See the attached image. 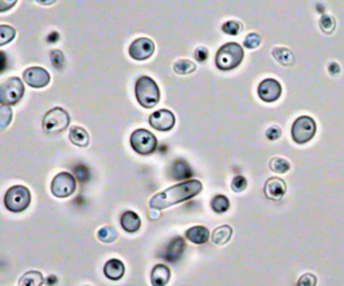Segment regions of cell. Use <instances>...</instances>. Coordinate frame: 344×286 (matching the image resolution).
<instances>
[{
	"label": "cell",
	"mask_w": 344,
	"mask_h": 286,
	"mask_svg": "<svg viewBox=\"0 0 344 286\" xmlns=\"http://www.w3.org/2000/svg\"><path fill=\"white\" fill-rule=\"evenodd\" d=\"M23 80L29 86L40 89L50 84V74L42 67H30L23 73Z\"/></svg>",
	"instance_id": "cell-12"
},
{
	"label": "cell",
	"mask_w": 344,
	"mask_h": 286,
	"mask_svg": "<svg viewBox=\"0 0 344 286\" xmlns=\"http://www.w3.org/2000/svg\"><path fill=\"white\" fill-rule=\"evenodd\" d=\"M171 278L170 269L166 265H156L151 273V282L152 286H166Z\"/></svg>",
	"instance_id": "cell-18"
},
{
	"label": "cell",
	"mask_w": 344,
	"mask_h": 286,
	"mask_svg": "<svg viewBox=\"0 0 344 286\" xmlns=\"http://www.w3.org/2000/svg\"><path fill=\"white\" fill-rule=\"evenodd\" d=\"M86 286H89V285H86Z\"/></svg>",
	"instance_id": "cell-45"
},
{
	"label": "cell",
	"mask_w": 344,
	"mask_h": 286,
	"mask_svg": "<svg viewBox=\"0 0 344 286\" xmlns=\"http://www.w3.org/2000/svg\"><path fill=\"white\" fill-rule=\"evenodd\" d=\"M281 134H283V132H281V129H280L279 127H270L268 131H266V137H268L269 140H272V141H274V140L281 137Z\"/></svg>",
	"instance_id": "cell-38"
},
{
	"label": "cell",
	"mask_w": 344,
	"mask_h": 286,
	"mask_svg": "<svg viewBox=\"0 0 344 286\" xmlns=\"http://www.w3.org/2000/svg\"><path fill=\"white\" fill-rule=\"evenodd\" d=\"M186 250V242L181 236H176L168 243V246L166 247V250L163 251L164 259L168 262H176L179 258L181 257V254Z\"/></svg>",
	"instance_id": "cell-15"
},
{
	"label": "cell",
	"mask_w": 344,
	"mask_h": 286,
	"mask_svg": "<svg viewBox=\"0 0 344 286\" xmlns=\"http://www.w3.org/2000/svg\"><path fill=\"white\" fill-rule=\"evenodd\" d=\"M69 138L77 147H86L89 144V134L81 127H73L69 132Z\"/></svg>",
	"instance_id": "cell-23"
},
{
	"label": "cell",
	"mask_w": 344,
	"mask_h": 286,
	"mask_svg": "<svg viewBox=\"0 0 344 286\" xmlns=\"http://www.w3.org/2000/svg\"><path fill=\"white\" fill-rule=\"evenodd\" d=\"M44 282V278L42 273L39 272H27L22 275V278L19 279L18 286H42Z\"/></svg>",
	"instance_id": "cell-24"
},
{
	"label": "cell",
	"mask_w": 344,
	"mask_h": 286,
	"mask_svg": "<svg viewBox=\"0 0 344 286\" xmlns=\"http://www.w3.org/2000/svg\"><path fill=\"white\" fill-rule=\"evenodd\" d=\"M55 281H57V278H55L54 275H51V277H49V283H55Z\"/></svg>",
	"instance_id": "cell-43"
},
{
	"label": "cell",
	"mask_w": 344,
	"mask_h": 286,
	"mask_svg": "<svg viewBox=\"0 0 344 286\" xmlns=\"http://www.w3.org/2000/svg\"><path fill=\"white\" fill-rule=\"evenodd\" d=\"M77 180L69 172H59L51 181V194L57 198H69L76 192Z\"/></svg>",
	"instance_id": "cell-9"
},
{
	"label": "cell",
	"mask_w": 344,
	"mask_h": 286,
	"mask_svg": "<svg viewBox=\"0 0 344 286\" xmlns=\"http://www.w3.org/2000/svg\"><path fill=\"white\" fill-rule=\"evenodd\" d=\"M136 98L143 108H153L160 101L159 86L152 78L145 76L140 77L136 82Z\"/></svg>",
	"instance_id": "cell-3"
},
{
	"label": "cell",
	"mask_w": 344,
	"mask_h": 286,
	"mask_svg": "<svg viewBox=\"0 0 344 286\" xmlns=\"http://www.w3.org/2000/svg\"><path fill=\"white\" fill-rule=\"evenodd\" d=\"M50 58H51V63L54 66L55 69L61 70L65 65V55L62 54L61 50H53L50 53Z\"/></svg>",
	"instance_id": "cell-32"
},
{
	"label": "cell",
	"mask_w": 344,
	"mask_h": 286,
	"mask_svg": "<svg viewBox=\"0 0 344 286\" xmlns=\"http://www.w3.org/2000/svg\"><path fill=\"white\" fill-rule=\"evenodd\" d=\"M272 55L273 58L279 62L280 65L286 66V67H289V66H292L294 63V55L289 49L274 47L272 50Z\"/></svg>",
	"instance_id": "cell-21"
},
{
	"label": "cell",
	"mask_w": 344,
	"mask_h": 286,
	"mask_svg": "<svg viewBox=\"0 0 344 286\" xmlns=\"http://www.w3.org/2000/svg\"><path fill=\"white\" fill-rule=\"evenodd\" d=\"M196 70V65L192 61L189 59H180V61L175 62L174 65V72L176 74H180V76H187V74H191Z\"/></svg>",
	"instance_id": "cell-25"
},
{
	"label": "cell",
	"mask_w": 344,
	"mask_h": 286,
	"mask_svg": "<svg viewBox=\"0 0 344 286\" xmlns=\"http://www.w3.org/2000/svg\"><path fill=\"white\" fill-rule=\"evenodd\" d=\"M316 134L315 120L309 116H300L292 125V137L297 144L311 141Z\"/></svg>",
	"instance_id": "cell-7"
},
{
	"label": "cell",
	"mask_w": 344,
	"mask_h": 286,
	"mask_svg": "<svg viewBox=\"0 0 344 286\" xmlns=\"http://www.w3.org/2000/svg\"><path fill=\"white\" fill-rule=\"evenodd\" d=\"M228 207H230V202L226 196L223 195H217L211 200V208H213L217 214H223L226 211L228 210Z\"/></svg>",
	"instance_id": "cell-27"
},
{
	"label": "cell",
	"mask_w": 344,
	"mask_h": 286,
	"mask_svg": "<svg viewBox=\"0 0 344 286\" xmlns=\"http://www.w3.org/2000/svg\"><path fill=\"white\" fill-rule=\"evenodd\" d=\"M15 35H16V31H15L14 27L7 25L0 26V44L2 46L7 44L8 42H11L15 38Z\"/></svg>",
	"instance_id": "cell-29"
},
{
	"label": "cell",
	"mask_w": 344,
	"mask_h": 286,
	"mask_svg": "<svg viewBox=\"0 0 344 286\" xmlns=\"http://www.w3.org/2000/svg\"><path fill=\"white\" fill-rule=\"evenodd\" d=\"M242 30V25L238 20H228L222 26V31L228 35H238Z\"/></svg>",
	"instance_id": "cell-31"
},
{
	"label": "cell",
	"mask_w": 344,
	"mask_h": 286,
	"mask_svg": "<svg viewBox=\"0 0 344 286\" xmlns=\"http://www.w3.org/2000/svg\"><path fill=\"white\" fill-rule=\"evenodd\" d=\"M328 70H330V73L332 74V76H335L336 73L340 72V67H339V65H337V63H331L330 67H328Z\"/></svg>",
	"instance_id": "cell-41"
},
{
	"label": "cell",
	"mask_w": 344,
	"mask_h": 286,
	"mask_svg": "<svg viewBox=\"0 0 344 286\" xmlns=\"http://www.w3.org/2000/svg\"><path fill=\"white\" fill-rule=\"evenodd\" d=\"M261 44V36L257 33H250L243 40V46L246 49H256Z\"/></svg>",
	"instance_id": "cell-33"
},
{
	"label": "cell",
	"mask_w": 344,
	"mask_h": 286,
	"mask_svg": "<svg viewBox=\"0 0 344 286\" xmlns=\"http://www.w3.org/2000/svg\"><path fill=\"white\" fill-rule=\"evenodd\" d=\"M0 125H2V129H6L7 125L11 123L12 120V112L11 109L8 108V106H2V110H0Z\"/></svg>",
	"instance_id": "cell-34"
},
{
	"label": "cell",
	"mask_w": 344,
	"mask_h": 286,
	"mask_svg": "<svg viewBox=\"0 0 344 286\" xmlns=\"http://www.w3.org/2000/svg\"><path fill=\"white\" fill-rule=\"evenodd\" d=\"M124 273H125V266H124L123 262L120 259H116V258L109 259L104 266V274L112 281H117V279L121 278Z\"/></svg>",
	"instance_id": "cell-17"
},
{
	"label": "cell",
	"mask_w": 344,
	"mask_h": 286,
	"mask_svg": "<svg viewBox=\"0 0 344 286\" xmlns=\"http://www.w3.org/2000/svg\"><path fill=\"white\" fill-rule=\"evenodd\" d=\"M320 29L324 31L326 34H332L333 30H335V27H336V22H335V19H333V16H331V15L326 14L323 15L322 19H320Z\"/></svg>",
	"instance_id": "cell-30"
},
{
	"label": "cell",
	"mask_w": 344,
	"mask_h": 286,
	"mask_svg": "<svg viewBox=\"0 0 344 286\" xmlns=\"http://www.w3.org/2000/svg\"><path fill=\"white\" fill-rule=\"evenodd\" d=\"M149 218H152V219H157V218H159V214H157V212H152V214H149Z\"/></svg>",
	"instance_id": "cell-44"
},
{
	"label": "cell",
	"mask_w": 344,
	"mask_h": 286,
	"mask_svg": "<svg viewBox=\"0 0 344 286\" xmlns=\"http://www.w3.org/2000/svg\"><path fill=\"white\" fill-rule=\"evenodd\" d=\"M15 4H16V2H11V3H6V2H4V0H0V11L2 12H4V11H7L8 8H11V7H14Z\"/></svg>",
	"instance_id": "cell-40"
},
{
	"label": "cell",
	"mask_w": 344,
	"mask_h": 286,
	"mask_svg": "<svg viewBox=\"0 0 344 286\" xmlns=\"http://www.w3.org/2000/svg\"><path fill=\"white\" fill-rule=\"evenodd\" d=\"M247 187V180L243 176L238 175L236 178L233 179L232 181V188L234 192H242L243 189Z\"/></svg>",
	"instance_id": "cell-36"
},
{
	"label": "cell",
	"mask_w": 344,
	"mask_h": 286,
	"mask_svg": "<svg viewBox=\"0 0 344 286\" xmlns=\"http://www.w3.org/2000/svg\"><path fill=\"white\" fill-rule=\"evenodd\" d=\"M25 94V86L18 77H11L0 85V102L3 106L18 104Z\"/></svg>",
	"instance_id": "cell-5"
},
{
	"label": "cell",
	"mask_w": 344,
	"mask_h": 286,
	"mask_svg": "<svg viewBox=\"0 0 344 286\" xmlns=\"http://www.w3.org/2000/svg\"><path fill=\"white\" fill-rule=\"evenodd\" d=\"M131 145L134 152L140 155H151L157 147V140L147 129H136L131 136Z\"/></svg>",
	"instance_id": "cell-8"
},
{
	"label": "cell",
	"mask_w": 344,
	"mask_h": 286,
	"mask_svg": "<svg viewBox=\"0 0 344 286\" xmlns=\"http://www.w3.org/2000/svg\"><path fill=\"white\" fill-rule=\"evenodd\" d=\"M243 59V49L236 42H228L223 44L217 53L215 65L219 70H233L241 65Z\"/></svg>",
	"instance_id": "cell-2"
},
{
	"label": "cell",
	"mask_w": 344,
	"mask_h": 286,
	"mask_svg": "<svg viewBox=\"0 0 344 286\" xmlns=\"http://www.w3.org/2000/svg\"><path fill=\"white\" fill-rule=\"evenodd\" d=\"M316 283H317L316 275L312 274V273H307V274H303L299 278L296 286H316Z\"/></svg>",
	"instance_id": "cell-35"
},
{
	"label": "cell",
	"mask_w": 344,
	"mask_h": 286,
	"mask_svg": "<svg viewBox=\"0 0 344 286\" xmlns=\"http://www.w3.org/2000/svg\"><path fill=\"white\" fill-rule=\"evenodd\" d=\"M121 227L127 232H136L142 227V219L133 211H125L120 219Z\"/></svg>",
	"instance_id": "cell-16"
},
{
	"label": "cell",
	"mask_w": 344,
	"mask_h": 286,
	"mask_svg": "<svg viewBox=\"0 0 344 286\" xmlns=\"http://www.w3.org/2000/svg\"><path fill=\"white\" fill-rule=\"evenodd\" d=\"M74 172H76V178L81 181L87 180V178H89L87 168L85 167V165H82V164H81V165H77V167L74 168Z\"/></svg>",
	"instance_id": "cell-37"
},
{
	"label": "cell",
	"mask_w": 344,
	"mask_h": 286,
	"mask_svg": "<svg viewBox=\"0 0 344 286\" xmlns=\"http://www.w3.org/2000/svg\"><path fill=\"white\" fill-rule=\"evenodd\" d=\"M203 185L199 180H187L183 183L170 187L163 192H159L149 200V207L153 210H164L178 203L186 202L196 196L202 191Z\"/></svg>",
	"instance_id": "cell-1"
},
{
	"label": "cell",
	"mask_w": 344,
	"mask_h": 286,
	"mask_svg": "<svg viewBox=\"0 0 344 286\" xmlns=\"http://www.w3.org/2000/svg\"><path fill=\"white\" fill-rule=\"evenodd\" d=\"M31 203L30 189L25 185H14L4 195V204L11 212H22Z\"/></svg>",
	"instance_id": "cell-4"
},
{
	"label": "cell",
	"mask_w": 344,
	"mask_h": 286,
	"mask_svg": "<svg viewBox=\"0 0 344 286\" xmlns=\"http://www.w3.org/2000/svg\"><path fill=\"white\" fill-rule=\"evenodd\" d=\"M171 176L175 180H185L192 176V170L185 160H176L171 167Z\"/></svg>",
	"instance_id": "cell-20"
},
{
	"label": "cell",
	"mask_w": 344,
	"mask_h": 286,
	"mask_svg": "<svg viewBox=\"0 0 344 286\" xmlns=\"http://www.w3.org/2000/svg\"><path fill=\"white\" fill-rule=\"evenodd\" d=\"M290 168L289 161L284 157H273L270 160V170L276 174H286Z\"/></svg>",
	"instance_id": "cell-28"
},
{
	"label": "cell",
	"mask_w": 344,
	"mask_h": 286,
	"mask_svg": "<svg viewBox=\"0 0 344 286\" xmlns=\"http://www.w3.org/2000/svg\"><path fill=\"white\" fill-rule=\"evenodd\" d=\"M186 238L195 245H203L210 238V231L204 226H194L186 231Z\"/></svg>",
	"instance_id": "cell-19"
},
{
	"label": "cell",
	"mask_w": 344,
	"mask_h": 286,
	"mask_svg": "<svg viewBox=\"0 0 344 286\" xmlns=\"http://www.w3.org/2000/svg\"><path fill=\"white\" fill-rule=\"evenodd\" d=\"M155 51V43L148 38H139L129 46V55L136 61H145L152 57Z\"/></svg>",
	"instance_id": "cell-11"
},
{
	"label": "cell",
	"mask_w": 344,
	"mask_h": 286,
	"mask_svg": "<svg viewBox=\"0 0 344 286\" xmlns=\"http://www.w3.org/2000/svg\"><path fill=\"white\" fill-rule=\"evenodd\" d=\"M233 235V228L227 225L219 226L214 230L213 236H211V241H213L214 245H218V246H221V245H225L230 241Z\"/></svg>",
	"instance_id": "cell-22"
},
{
	"label": "cell",
	"mask_w": 344,
	"mask_h": 286,
	"mask_svg": "<svg viewBox=\"0 0 344 286\" xmlns=\"http://www.w3.org/2000/svg\"><path fill=\"white\" fill-rule=\"evenodd\" d=\"M58 38H59V35H58V33H51L50 35L48 36V42L49 43H53V42H57V40H58Z\"/></svg>",
	"instance_id": "cell-42"
},
{
	"label": "cell",
	"mask_w": 344,
	"mask_h": 286,
	"mask_svg": "<svg viewBox=\"0 0 344 286\" xmlns=\"http://www.w3.org/2000/svg\"><path fill=\"white\" fill-rule=\"evenodd\" d=\"M69 113L66 112L65 109L54 108L44 114L43 121H42V128H43V131L46 133L54 134L65 131L66 128L69 127Z\"/></svg>",
	"instance_id": "cell-6"
},
{
	"label": "cell",
	"mask_w": 344,
	"mask_h": 286,
	"mask_svg": "<svg viewBox=\"0 0 344 286\" xmlns=\"http://www.w3.org/2000/svg\"><path fill=\"white\" fill-rule=\"evenodd\" d=\"M264 192L266 198L270 200L283 199L286 192V184L283 179L270 178L266 180L264 187Z\"/></svg>",
	"instance_id": "cell-14"
},
{
	"label": "cell",
	"mask_w": 344,
	"mask_h": 286,
	"mask_svg": "<svg viewBox=\"0 0 344 286\" xmlns=\"http://www.w3.org/2000/svg\"><path fill=\"white\" fill-rule=\"evenodd\" d=\"M149 125L160 132L171 131L175 125V116L174 113L167 110V109H160L153 112L149 116Z\"/></svg>",
	"instance_id": "cell-10"
},
{
	"label": "cell",
	"mask_w": 344,
	"mask_h": 286,
	"mask_svg": "<svg viewBox=\"0 0 344 286\" xmlns=\"http://www.w3.org/2000/svg\"><path fill=\"white\" fill-rule=\"evenodd\" d=\"M194 57L198 62H204L209 57V50L206 47H198L194 53Z\"/></svg>",
	"instance_id": "cell-39"
},
{
	"label": "cell",
	"mask_w": 344,
	"mask_h": 286,
	"mask_svg": "<svg viewBox=\"0 0 344 286\" xmlns=\"http://www.w3.org/2000/svg\"><path fill=\"white\" fill-rule=\"evenodd\" d=\"M258 97L265 102H274L277 101L281 96L283 87L280 85L279 81L268 78L264 80L261 84L258 85Z\"/></svg>",
	"instance_id": "cell-13"
},
{
	"label": "cell",
	"mask_w": 344,
	"mask_h": 286,
	"mask_svg": "<svg viewBox=\"0 0 344 286\" xmlns=\"http://www.w3.org/2000/svg\"><path fill=\"white\" fill-rule=\"evenodd\" d=\"M98 239L104 243H113L117 239V231L112 226H104L98 230L97 232Z\"/></svg>",
	"instance_id": "cell-26"
}]
</instances>
